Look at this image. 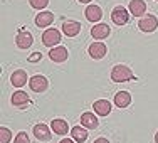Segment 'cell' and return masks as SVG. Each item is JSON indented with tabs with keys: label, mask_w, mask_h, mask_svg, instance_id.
<instances>
[{
	"label": "cell",
	"mask_w": 158,
	"mask_h": 143,
	"mask_svg": "<svg viewBox=\"0 0 158 143\" xmlns=\"http://www.w3.org/2000/svg\"><path fill=\"white\" fill-rule=\"evenodd\" d=\"M111 79L114 82H126L130 79H135V74L125 64H116L111 69Z\"/></svg>",
	"instance_id": "obj_1"
},
{
	"label": "cell",
	"mask_w": 158,
	"mask_h": 143,
	"mask_svg": "<svg viewBox=\"0 0 158 143\" xmlns=\"http://www.w3.org/2000/svg\"><path fill=\"white\" fill-rule=\"evenodd\" d=\"M158 27V19L153 14H146L138 20V29L141 32H155Z\"/></svg>",
	"instance_id": "obj_2"
},
{
	"label": "cell",
	"mask_w": 158,
	"mask_h": 143,
	"mask_svg": "<svg viewBox=\"0 0 158 143\" xmlns=\"http://www.w3.org/2000/svg\"><path fill=\"white\" fill-rule=\"evenodd\" d=\"M42 44L46 47H56L61 44V32L57 29H46L42 34Z\"/></svg>",
	"instance_id": "obj_3"
},
{
	"label": "cell",
	"mask_w": 158,
	"mask_h": 143,
	"mask_svg": "<svg viewBox=\"0 0 158 143\" xmlns=\"http://www.w3.org/2000/svg\"><path fill=\"white\" fill-rule=\"evenodd\" d=\"M29 86H31V89L34 93H44L49 88V81L42 74H35V76H32L29 79Z\"/></svg>",
	"instance_id": "obj_4"
},
{
	"label": "cell",
	"mask_w": 158,
	"mask_h": 143,
	"mask_svg": "<svg viewBox=\"0 0 158 143\" xmlns=\"http://www.w3.org/2000/svg\"><path fill=\"white\" fill-rule=\"evenodd\" d=\"M10 103H12L15 108L24 110V108H27L29 104H31V98H29V95H27L25 91L19 89V91H15V93L12 95V98H10Z\"/></svg>",
	"instance_id": "obj_5"
},
{
	"label": "cell",
	"mask_w": 158,
	"mask_h": 143,
	"mask_svg": "<svg viewBox=\"0 0 158 143\" xmlns=\"http://www.w3.org/2000/svg\"><path fill=\"white\" fill-rule=\"evenodd\" d=\"M111 20L114 22L116 25H125V24H128V20H130L128 10L125 9V7H121V5L114 7V9L111 10Z\"/></svg>",
	"instance_id": "obj_6"
},
{
	"label": "cell",
	"mask_w": 158,
	"mask_h": 143,
	"mask_svg": "<svg viewBox=\"0 0 158 143\" xmlns=\"http://www.w3.org/2000/svg\"><path fill=\"white\" fill-rule=\"evenodd\" d=\"M67 57H69V52H67V49L62 47V46L52 47L51 51H49V59H51L52 62H64V61H67Z\"/></svg>",
	"instance_id": "obj_7"
},
{
	"label": "cell",
	"mask_w": 158,
	"mask_h": 143,
	"mask_svg": "<svg viewBox=\"0 0 158 143\" xmlns=\"http://www.w3.org/2000/svg\"><path fill=\"white\" fill-rule=\"evenodd\" d=\"M88 52H89V56H91L93 59H103L104 56H106V52H108V47L104 46L101 40H98V42H93L91 46L88 47Z\"/></svg>",
	"instance_id": "obj_8"
},
{
	"label": "cell",
	"mask_w": 158,
	"mask_h": 143,
	"mask_svg": "<svg viewBox=\"0 0 158 143\" xmlns=\"http://www.w3.org/2000/svg\"><path fill=\"white\" fill-rule=\"evenodd\" d=\"M34 42V36L27 31H22L15 36V44L19 49H29Z\"/></svg>",
	"instance_id": "obj_9"
},
{
	"label": "cell",
	"mask_w": 158,
	"mask_h": 143,
	"mask_svg": "<svg viewBox=\"0 0 158 143\" xmlns=\"http://www.w3.org/2000/svg\"><path fill=\"white\" fill-rule=\"evenodd\" d=\"M34 137L39 141H49L52 138L51 137V128L47 125H44V123H37V125L34 126Z\"/></svg>",
	"instance_id": "obj_10"
},
{
	"label": "cell",
	"mask_w": 158,
	"mask_h": 143,
	"mask_svg": "<svg viewBox=\"0 0 158 143\" xmlns=\"http://www.w3.org/2000/svg\"><path fill=\"white\" fill-rule=\"evenodd\" d=\"M81 32V24L77 20H66L62 24V34L67 37H76Z\"/></svg>",
	"instance_id": "obj_11"
},
{
	"label": "cell",
	"mask_w": 158,
	"mask_h": 143,
	"mask_svg": "<svg viewBox=\"0 0 158 143\" xmlns=\"http://www.w3.org/2000/svg\"><path fill=\"white\" fill-rule=\"evenodd\" d=\"M10 82H12V86H15V88H22V86H25V84L29 82L27 73H25L24 69L14 71L12 76H10Z\"/></svg>",
	"instance_id": "obj_12"
},
{
	"label": "cell",
	"mask_w": 158,
	"mask_h": 143,
	"mask_svg": "<svg viewBox=\"0 0 158 143\" xmlns=\"http://www.w3.org/2000/svg\"><path fill=\"white\" fill-rule=\"evenodd\" d=\"M110 34H111V29H110V25H108V24H96L94 27L91 29V36L94 37L96 40L106 39Z\"/></svg>",
	"instance_id": "obj_13"
},
{
	"label": "cell",
	"mask_w": 158,
	"mask_h": 143,
	"mask_svg": "<svg viewBox=\"0 0 158 143\" xmlns=\"http://www.w3.org/2000/svg\"><path fill=\"white\" fill-rule=\"evenodd\" d=\"M93 110L99 116H108L111 113V103L108 99H98L93 103Z\"/></svg>",
	"instance_id": "obj_14"
},
{
	"label": "cell",
	"mask_w": 158,
	"mask_h": 143,
	"mask_svg": "<svg viewBox=\"0 0 158 143\" xmlns=\"http://www.w3.org/2000/svg\"><path fill=\"white\" fill-rule=\"evenodd\" d=\"M84 17L89 22H99L101 17H103V10H101L99 5H88L84 10Z\"/></svg>",
	"instance_id": "obj_15"
},
{
	"label": "cell",
	"mask_w": 158,
	"mask_h": 143,
	"mask_svg": "<svg viewBox=\"0 0 158 143\" xmlns=\"http://www.w3.org/2000/svg\"><path fill=\"white\" fill-rule=\"evenodd\" d=\"M128 9H130L131 15L141 17V15H145V12H146V3H145V0H131Z\"/></svg>",
	"instance_id": "obj_16"
},
{
	"label": "cell",
	"mask_w": 158,
	"mask_h": 143,
	"mask_svg": "<svg viewBox=\"0 0 158 143\" xmlns=\"http://www.w3.org/2000/svg\"><path fill=\"white\" fill-rule=\"evenodd\" d=\"M54 22V14L52 12H40L35 15V25L40 29H47Z\"/></svg>",
	"instance_id": "obj_17"
},
{
	"label": "cell",
	"mask_w": 158,
	"mask_h": 143,
	"mask_svg": "<svg viewBox=\"0 0 158 143\" xmlns=\"http://www.w3.org/2000/svg\"><path fill=\"white\" fill-rule=\"evenodd\" d=\"M81 125L84 128H88V130H96L98 125H99V121H98L96 115L86 111V113H82V115H81Z\"/></svg>",
	"instance_id": "obj_18"
},
{
	"label": "cell",
	"mask_w": 158,
	"mask_h": 143,
	"mask_svg": "<svg viewBox=\"0 0 158 143\" xmlns=\"http://www.w3.org/2000/svg\"><path fill=\"white\" fill-rule=\"evenodd\" d=\"M130 104H131V95L128 91H118L114 95V106L128 108Z\"/></svg>",
	"instance_id": "obj_19"
},
{
	"label": "cell",
	"mask_w": 158,
	"mask_h": 143,
	"mask_svg": "<svg viewBox=\"0 0 158 143\" xmlns=\"http://www.w3.org/2000/svg\"><path fill=\"white\" fill-rule=\"evenodd\" d=\"M51 128H52V131H54L56 135H61V137H64V135L69 131V125H67V121H66V120H59V118L52 120Z\"/></svg>",
	"instance_id": "obj_20"
},
{
	"label": "cell",
	"mask_w": 158,
	"mask_h": 143,
	"mask_svg": "<svg viewBox=\"0 0 158 143\" xmlns=\"http://www.w3.org/2000/svg\"><path fill=\"white\" fill-rule=\"evenodd\" d=\"M71 135H73V140L77 143H84L88 140V128L84 126H74L71 130Z\"/></svg>",
	"instance_id": "obj_21"
},
{
	"label": "cell",
	"mask_w": 158,
	"mask_h": 143,
	"mask_svg": "<svg viewBox=\"0 0 158 143\" xmlns=\"http://www.w3.org/2000/svg\"><path fill=\"white\" fill-rule=\"evenodd\" d=\"M12 140V131L5 126H0V143H9Z\"/></svg>",
	"instance_id": "obj_22"
},
{
	"label": "cell",
	"mask_w": 158,
	"mask_h": 143,
	"mask_svg": "<svg viewBox=\"0 0 158 143\" xmlns=\"http://www.w3.org/2000/svg\"><path fill=\"white\" fill-rule=\"evenodd\" d=\"M32 9H37V10H42L49 5V0H29Z\"/></svg>",
	"instance_id": "obj_23"
},
{
	"label": "cell",
	"mask_w": 158,
	"mask_h": 143,
	"mask_svg": "<svg viewBox=\"0 0 158 143\" xmlns=\"http://www.w3.org/2000/svg\"><path fill=\"white\" fill-rule=\"evenodd\" d=\"M14 143H31V138H29V135L25 131H19Z\"/></svg>",
	"instance_id": "obj_24"
},
{
	"label": "cell",
	"mask_w": 158,
	"mask_h": 143,
	"mask_svg": "<svg viewBox=\"0 0 158 143\" xmlns=\"http://www.w3.org/2000/svg\"><path fill=\"white\" fill-rule=\"evenodd\" d=\"M40 59H42V54L40 52H34L31 57H29V62H39Z\"/></svg>",
	"instance_id": "obj_25"
},
{
	"label": "cell",
	"mask_w": 158,
	"mask_h": 143,
	"mask_svg": "<svg viewBox=\"0 0 158 143\" xmlns=\"http://www.w3.org/2000/svg\"><path fill=\"white\" fill-rule=\"evenodd\" d=\"M94 143H110V140L108 138H104V137H99V138H96Z\"/></svg>",
	"instance_id": "obj_26"
},
{
	"label": "cell",
	"mask_w": 158,
	"mask_h": 143,
	"mask_svg": "<svg viewBox=\"0 0 158 143\" xmlns=\"http://www.w3.org/2000/svg\"><path fill=\"white\" fill-rule=\"evenodd\" d=\"M59 143H74V140H71V138H64V140H61Z\"/></svg>",
	"instance_id": "obj_27"
},
{
	"label": "cell",
	"mask_w": 158,
	"mask_h": 143,
	"mask_svg": "<svg viewBox=\"0 0 158 143\" xmlns=\"http://www.w3.org/2000/svg\"><path fill=\"white\" fill-rule=\"evenodd\" d=\"M77 2H81V3H88V2H93V0H77Z\"/></svg>",
	"instance_id": "obj_28"
},
{
	"label": "cell",
	"mask_w": 158,
	"mask_h": 143,
	"mask_svg": "<svg viewBox=\"0 0 158 143\" xmlns=\"http://www.w3.org/2000/svg\"><path fill=\"white\" fill-rule=\"evenodd\" d=\"M155 143H158V131L155 133Z\"/></svg>",
	"instance_id": "obj_29"
},
{
	"label": "cell",
	"mask_w": 158,
	"mask_h": 143,
	"mask_svg": "<svg viewBox=\"0 0 158 143\" xmlns=\"http://www.w3.org/2000/svg\"><path fill=\"white\" fill-rule=\"evenodd\" d=\"M155 2H158V0H155Z\"/></svg>",
	"instance_id": "obj_30"
}]
</instances>
